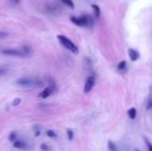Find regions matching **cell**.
Instances as JSON below:
<instances>
[{
    "mask_svg": "<svg viewBox=\"0 0 152 151\" xmlns=\"http://www.w3.org/2000/svg\"><path fill=\"white\" fill-rule=\"evenodd\" d=\"M57 38H58V40H59V43L64 47V48H66L67 50L71 51V52L75 53V54H78V53H79V49H78V47L76 46V45L74 44L69 38H67V37L64 36V35H58Z\"/></svg>",
    "mask_w": 152,
    "mask_h": 151,
    "instance_id": "obj_1",
    "label": "cell"
},
{
    "mask_svg": "<svg viewBox=\"0 0 152 151\" xmlns=\"http://www.w3.org/2000/svg\"><path fill=\"white\" fill-rule=\"evenodd\" d=\"M71 21L75 25L80 27H85V26H90L92 25V20L89 16H83V17H71Z\"/></svg>",
    "mask_w": 152,
    "mask_h": 151,
    "instance_id": "obj_2",
    "label": "cell"
},
{
    "mask_svg": "<svg viewBox=\"0 0 152 151\" xmlns=\"http://www.w3.org/2000/svg\"><path fill=\"white\" fill-rule=\"evenodd\" d=\"M17 84L20 86L29 87V86H40L42 84V82L40 81V80L32 79V78H29V77H23V78H20V79L17 81Z\"/></svg>",
    "mask_w": 152,
    "mask_h": 151,
    "instance_id": "obj_3",
    "label": "cell"
},
{
    "mask_svg": "<svg viewBox=\"0 0 152 151\" xmlns=\"http://www.w3.org/2000/svg\"><path fill=\"white\" fill-rule=\"evenodd\" d=\"M95 84V79L93 76H89L86 79V83H85V86H84V92L85 93H88L92 90V88L94 87Z\"/></svg>",
    "mask_w": 152,
    "mask_h": 151,
    "instance_id": "obj_4",
    "label": "cell"
},
{
    "mask_svg": "<svg viewBox=\"0 0 152 151\" xmlns=\"http://www.w3.org/2000/svg\"><path fill=\"white\" fill-rule=\"evenodd\" d=\"M1 53L4 55H8V56H19V57H23L25 56V53L20 50H15V49H6V50H2Z\"/></svg>",
    "mask_w": 152,
    "mask_h": 151,
    "instance_id": "obj_5",
    "label": "cell"
},
{
    "mask_svg": "<svg viewBox=\"0 0 152 151\" xmlns=\"http://www.w3.org/2000/svg\"><path fill=\"white\" fill-rule=\"evenodd\" d=\"M53 92H54L53 88L50 87V86H48V87H46L44 90H42V92H40V93L38 94V97H40V99H47V97L50 96Z\"/></svg>",
    "mask_w": 152,
    "mask_h": 151,
    "instance_id": "obj_6",
    "label": "cell"
},
{
    "mask_svg": "<svg viewBox=\"0 0 152 151\" xmlns=\"http://www.w3.org/2000/svg\"><path fill=\"white\" fill-rule=\"evenodd\" d=\"M128 56H129L131 61H137L140 57V54L138 51L134 50V49H129V50H128Z\"/></svg>",
    "mask_w": 152,
    "mask_h": 151,
    "instance_id": "obj_7",
    "label": "cell"
},
{
    "mask_svg": "<svg viewBox=\"0 0 152 151\" xmlns=\"http://www.w3.org/2000/svg\"><path fill=\"white\" fill-rule=\"evenodd\" d=\"M13 147L17 149H25L26 148V144H25V142H23V141H19V140H16L15 142H13Z\"/></svg>",
    "mask_w": 152,
    "mask_h": 151,
    "instance_id": "obj_8",
    "label": "cell"
},
{
    "mask_svg": "<svg viewBox=\"0 0 152 151\" xmlns=\"http://www.w3.org/2000/svg\"><path fill=\"white\" fill-rule=\"evenodd\" d=\"M91 7L93 9V11H94V16L95 18H99L100 17V9H99V6L96 4H92Z\"/></svg>",
    "mask_w": 152,
    "mask_h": 151,
    "instance_id": "obj_9",
    "label": "cell"
},
{
    "mask_svg": "<svg viewBox=\"0 0 152 151\" xmlns=\"http://www.w3.org/2000/svg\"><path fill=\"white\" fill-rule=\"evenodd\" d=\"M63 4H65L66 6H69V9H75V4H74V1L73 0H60Z\"/></svg>",
    "mask_w": 152,
    "mask_h": 151,
    "instance_id": "obj_10",
    "label": "cell"
},
{
    "mask_svg": "<svg viewBox=\"0 0 152 151\" xmlns=\"http://www.w3.org/2000/svg\"><path fill=\"white\" fill-rule=\"evenodd\" d=\"M136 115H137V110L134 109V108L129 109V111H128V116H129V118L130 119H134L136 118Z\"/></svg>",
    "mask_w": 152,
    "mask_h": 151,
    "instance_id": "obj_11",
    "label": "cell"
},
{
    "mask_svg": "<svg viewBox=\"0 0 152 151\" xmlns=\"http://www.w3.org/2000/svg\"><path fill=\"white\" fill-rule=\"evenodd\" d=\"M8 139H9V141H11V142H15V141L18 139V135H17V133H15V131L11 133V134H9Z\"/></svg>",
    "mask_w": 152,
    "mask_h": 151,
    "instance_id": "obj_12",
    "label": "cell"
},
{
    "mask_svg": "<svg viewBox=\"0 0 152 151\" xmlns=\"http://www.w3.org/2000/svg\"><path fill=\"white\" fill-rule=\"evenodd\" d=\"M108 148L110 151H117L116 146H115V144L112 142V141H109L108 142Z\"/></svg>",
    "mask_w": 152,
    "mask_h": 151,
    "instance_id": "obj_13",
    "label": "cell"
},
{
    "mask_svg": "<svg viewBox=\"0 0 152 151\" xmlns=\"http://www.w3.org/2000/svg\"><path fill=\"white\" fill-rule=\"evenodd\" d=\"M47 136L50 137V138H57V134L54 130H51V129L47 130Z\"/></svg>",
    "mask_w": 152,
    "mask_h": 151,
    "instance_id": "obj_14",
    "label": "cell"
},
{
    "mask_svg": "<svg viewBox=\"0 0 152 151\" xmlns=\"http://www.w3.org/2000/svg\"><path fill=\"white\" fill-rule=\"evenodd\" d=\"M67 138H69V141H71L74 139V131L71 130V129H67Z\"/></svg>",
    "mask_w": 152,
    "mask_h": 151,
    "instance_id": "obj_15",
    "label": "cell"
},
{
    "mask_svg": "<svg viewBox=\"0 0 152 151\" xmlns=\"http://www.w3.org/2000/svg\"><path fill=\"white\" fill-rule=\"evenodd\" d=\"M21 101H22V99H20V97H18V99H15L13 101V107H17V106H19L21 104Z\"/></svg>",
    "mask_w": 152,
    "mask_h": 151,
    "instance_id": "obj_16",
    "label": "cell"
},
{
    "mask_svg": "<svg viewBox=\"0 0 152 151\" xmlns=\"http://www.w3.org/2000/svg\"><path fill=\"white\" fill-rule=\"evenodd\" d=\"M125 66H126V62L125 61L119 62V64H118V69H119V70L124 69V68H125Z\"/></svg>",
    "mask_w": 152,
    "mask_h": 151,
    "instance_id": "obj_17",
    "label": "cell"
},
{
    "mask_svg": "<svg viewBox=\"0 0 152 151\" xmlns=\"http://www.w3.org/2000/svg\"><path fill=\"white\" fill-rule=\"evenodd\" d=\"M7 72H8V68L7 67H0V76L6 74Z\"/></svg>",
    "mask_w": 152,
    "mask_h": 151,
    "instance_id": "obj_18",
    "label": "cell"
},
{
    "mask_svg": "<svg viewBox=\"0 0 152 151\" xmlns=\"http://www.w3.org/2000/svg\"><path fill=\"white\" fill-rule=\"evenodd\" d=\"M40 149L42 150H44V151H48V150H50V148H49V146L47 144H45V143H42V145H40Z\"/></svg>",
    "mask_w": 152,
    "mask_h": 151,
    "instance_id": "obj_19",
    "label": "cell"
},
{
    "mask_svg": "<svg viewBox=\"0 0 152 151\" xmlns=\"http://www.w3.org/2000/svg\"><path fill=\"white\" fill-rule=\"evenodd\" d=\"M145 142H146V145H147L148 149H149V151H152V144L149 142V141L147 140V139H145Z\"/></svg>",
    "mask_w": 152,
    "mask_h": 151,
    "instance_id": "obj_20",
    "label": "cell"
},
{
    "mask_svg": "<svg viewBox=\"0 0 152 151\" xmlns=\"http://www.w3.org/2000/svg\"><path fill=\"white\" fill-rule=\"evenodd\" d=\"M7 33H5V32H0V37H1V38H2V37H6L7 36Z\"/></svg>",
    "mask_w": 152,
    "mask_h": 151,
    "instance_id": "obj_21",
    "label": "cell"
},
{
    "mask_svg": "<svg viewBox=\"0 0 152 151\" xmlns=\"http://www.w3.org/2000/svg\"><path fill=\"white\" fill-rule=\"evenodd\" d=\"M40 131L38 130L37 128H36V131H35V136H36V137H40Z\"/></svg>",
    "mask_w": 152,
    "mask_h": 151,
    "instance_id": "obj_22",
    "label": "cell"
},
{
    "mask_svg": "<svg viewBox=\"0 0 152 151\" xmlns=\"http://www.w3.org/2000/svg\"><path fill=\"white\" fill-rule=\"evenodd\" d=\"M11 1H13V3L17 4V3H19V1H20V0H11Z\"/></svg>",
    "mask_w": 152,
    "mask_h": 151,
    "instance_id": "obj_23",
    "label": "cell"
},
{
    "mask_svg": "<svg viewBox=\"0 0 152 151\" xmlns=\"http://www.w3.org/2000/svg\"><path fill=\"white\" fill-rule=\"evenodd\" d=\"M134 151H139V150H134Z\"/></svg>",
    "mask_w": 152,
    "mask_h": 151,
    "instance_id": "obj_24",
    "label": "cell"
}]
</instances>
